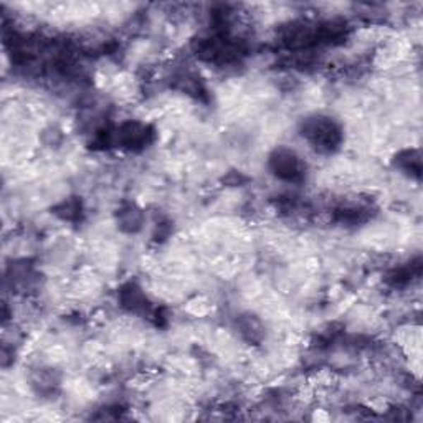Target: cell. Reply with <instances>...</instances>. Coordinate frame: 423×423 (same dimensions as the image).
<instances>
[{"mask_svg": "<svg viewBox=\"0 0 423 423\" xmlns=\"http://www.w3.org/2000/svg\"><path fill=\"white\" fill-rule=\"evenodd\" d=\"M302 136L316 151L331 152L339 146L341 129L331 118L314 116L306 119L305 126H302Z\"/></svg>", "mask_w": 423, "mask_h": 423, "instance_id": "obj_1", "label": "cell"}, {"mask_svg": "<svg viewBox=\"0 0 423 423\" xmlns=\"http://www.w3.org/2000/svg\"><path fill=\"white\" fill-rule=\"evenodd\" d=\"M270 167L278 179L300 182L306 176V164L295 151L286 147L276 149L270 157Z\"/></svg>", "mask_w": 423, "mask_h": 423, "instance_id": "obj_2", "label": "cell"}, {"mask_svg": "<svg viewBox=\"0 0 423 423\" xmlns=\"http://www.w3.org/2000/svg\"><path fill=\"white\" fill-rule=\"evenodd\" d=\"M144 223V214L136 204H124L118 210V225L129 233L137 232Z\"/></svg>", "mask_w": 423, "mask_h": 423, "instance_id": "obj_3", "label": "cell"}, {"mask_svg": "<svg viewBox=\"0 0 423 423\" xmlns=\"http://www.w3.org/2000/svg\"><path fill=\"white\" fill-rule=\"evenodd\" d=\"M121 302L129 311H141L147 306V298L136 283H129L121 290Z\"/></svg>", "mask_w": 423, "mask_h": 423, "instance_id": "obj_4", "label": "cell"}, {"mask_svg": "<svg viewBox=\"0 0 423 423\" xmlns=\"http://www.w3.org/2000/svg\"><path fill=\"white\" fill-rule=\"evenodd\" d=\"M238 329H240V334L243 336V339H247L248 343H253V344L259 343L264 336L263 324L259 323V319L257 316H252V314L240 317Z\"/></svg>", "mask_w": 423, "mask_h": 423, "instance_id": "obj_5", "label": "cell"}]
</instances>
